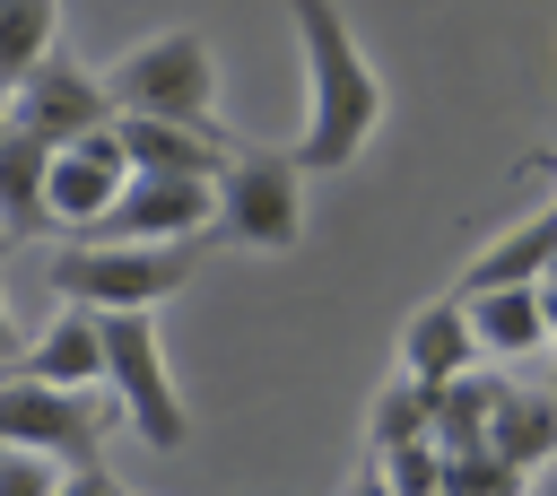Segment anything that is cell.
<instances>
[{
    "mask_svg": "<svg viewBox=\"0 0 557 496\" xmlns=\"http://www.w3.org/2000/svg\"><path fill=\"white\" fill-rule=\"evenodd\" d=\"M287 17H296V44H305V131H296L287 157L305 174H339L383 131V78H374V61L357 52V35L331 0H287Z\"/></svg>",
    "mask_w": 557,
    "mask_h": 496,
    "instance_id": "cell-1",
    "label": "cell"
},
{
    "mask_svg": "<svg viewBox=\"0 0 557 496\" xmlns=\"http://www.w3.org/2000/svg\"><path fill=\"white\" fill-rule=\"evenodd\" d=\"M104 96H113V113H139V122L218 131V52H209V35L165 26V35L131 44V52L104 70Z\"/></svg>",
    "mask_w": 557,
    "mask_h": 496,
    "instance_id": "cell-2",
    "label": "cell"
},
{
    "mask_svg": "<svg viewBox=\"0 0 557 496\" xmlns=\"http://www.w3.org/2000/svg\"><path fill=\"white\" fill-rule=\"evenodd\" d=\"M209 235L244 252H296L305 244V165L287 148H226L209 183Z\"/></svg>",
    "mask_w": 557,
    "mask_h": 496,
    "instance_id": "cell-3",
    "label": "cell"
},
{
    "mask_svg": "<svg viewBox=\"0 0 557 496\" xmlns=\"http://www.w3.org/2000/svg\"><path fill=\"white\" fill-rule=\"evenodd\" d=\"M96 331H104V400H113V418H122L139 444H157V452L191 444V409H183V392H174L157 313H96Z\"/></svg>",
    "mask_w": 557,
    "mask_h": 496,
    "instance_id": "cell-4",
    "label": "cell"
},
{
    "mask_svg": "<svg viewBox=\"0 0 557 496\" xmlns=\"http://www.w3.org/2000/svg\"><path fill=\"white\" fill-rule=\"evenodd\" d=\"M200 244H70L52 252V296L87 313H157L191 278Z\"/></svg>",
    "mask_w": 557,
    "mask_h": 496,
    "instance_id": "cell-5",
    "label": "cell"
},
{
    "mask_svg": "<svg viewBox=\"0 0 557 496\" xmlns=\"http://www.w3.org/2000/svg\"><path fill=\"white\" fill-rule=\"evenodd\" d=\"M104 426H113L104 392H52L26 374H0V444L44 452L61 470H104Z\"/></svg>",
    "mask_w": 557,
    "mask_h": 496,
    "instance_id": "cell-6",
    "label": "cell"
},
{
    "mask_svg": "<svg viewBox=\"0 0 557 496\" xmlns=\"http://www.w3.org/2000/svg\"><path fill=\"white\" fill-rule=\"evenodd\" d=\"M9 131L35 139V148H78V139L113 131V96H104L96 70H78V61L52 52L44 70H26V78L9 87Z\"/></svg>",
    "mask_w": 557,
    "mask_h": 496,
    "instance_id": "cell-7",
    "label": "cell"
},
{
    "mask_svg": "<svg viewBox=\"0 0 557 496\" xmlns=\"http://www.w3.org/2000/svg\"><path fill=\"white\" fill-rule=\"evenodd\" d=\"M122 183H131V157H122L113 131H96V139H78V148H52V165H44V226L96 244V226H104L113 200H122Z\"/></svg>",
    "mask_w": 557,
    "mask_h": 496,
    "instance_id": "cell-8",
    "label": "cell"
},
{
    "mask_svg": "<svg viewBox=\"0 0 557 496\" xmlns=\"http://www.w3.org/2000/svg\"><path fill=\"white\" fill-rule=\"evenodd\" d=\"M96 244H209V183L183 174H131Z\"/></svg>",
    "mask_w": 557,
    "mask_h": 496,
    "instance_id": "cell-9",
    "label": "cell"
},
{
    "mask_svg": "<svg viewBox=\"0 0 557 496\" xmlns=\"http://www.w3.org/2000/svg\"><path fill=\"white\" fill-rule=\"evenodd\" d=\"M17 374H26V383H52V392H104V331H96V313H87V305H61V313L26 339Z\"/></svg>",
    "mask_w": 557,
    "mask_h": 496,
    "instance_id": "cell-10",
    "label": "cell"
},
{
    "mask_svg": "<svg viewBox=\"0 0 557 496\" xmlns=\"http://www.w3.org/2000/svg\"><path fill=\"white\" fill-rule=\"evenodd\" d=\"M470 365H479V339H470L461 296H435V305H418V313L400 322V374H409L418 392H444V383L470 374Z\"/></svg>",
    "mask_w": 557,
    "mask_h": 496,
    "instance_id": "cell-11",
    "label": "cell"
},
{
    "mask_svg": "<svg viewBox=\"0 0 557 496\" xmlns=\"http://www.w3.org/2000/svg\"><path fill=\"white\" fill-rule=\"evenodd\" d=\"M113 139H122L131 174H183V183H218V165H226V139H218V131H174V122L113 113Z\"/></svg>",
    "mask_w": 557,
    "mask_h": 496,
    "instance_id": "cell-12",
    "label": "cell"
},
{
    "mask_svg": "<svg viewBox=\"0 0 557 496\" xmlns=\"http://www.w3.org/2000/svg\"><path fill=\"white\" fill-rule=\"evenodd\" d=\"M540 278H557V209L505 226V235L453 278V296H496V287H540Z\"/></svg>",
    "mask_w": 557,
    "mask_h": 496,
    "instance_id": "cell-13",
    "label": "cell"
},
{
    "mask_svg": "<svg viewBox=\"0 0 557 496\" xmlns=\"http://www.w3.org/2000/svg\"><path fill=\"white\" fill-rule=\"evenodd\" d=\"M470 313V339H479V365H522V357H548V322H540V287H496V296H461Z\"/></svg>",
    "mask_w": 557,
    "mask_h": 496,
    "instance_id": "cell-14",
    "label": "cell"
},
{
    "mask_svg": "<svg viewBox=\"0 0 557 496\" xmlns=\"http://www.w3.org/2000/svg\"><path fill=\"white\" fill-rule=\"evenodd\" d=\"M505 470H540L548 452H557V392H522V383H505V400H496V418H487V435H479Z\"/></svg>",
    "mask_w": 557,
    "mask_h": 496,
    "instance_id": "cell-15",
    "label": "cell"
},
{
    "mask_svg": "<svg viewBox=\"0 0 557 496\" xmlns=\"http://www.w3.org/2000/svg\"><path fill=\"white\" fill-rule=\"evenodd\" d=\"M44 165H52V148L0 131V226H9V244L44 235Z\"/></svg>",
    "mask_w": 557,
    "mask_h": 496,
    "instance_id": "cell-16",
    "label": "cell"
},
{
    "mask_svg": "<svg viewBox=\"0 0 557 496\" xmlns=\"http://www.w3.org/2000/svg\"><path fill=\"white\" fill-rule=\"evenodd\" d=\"M61 52V0H0V96Z\"/></svg>",
    "mask_w": 557,
    "mask_h": 496,
    "instance_id": "cell-17",
    "label": "cell"
},
{
    "mask_svg": "<svg viewBox=\"0 0 557 496\" xmlns=\"http://www.w3.org/2000/svg\"><path fill=\"white\" fill-rule=\"evenodd\" d=\"M496 400H505V374H487V365H470V374H453V383L435 392V452H470V444L487 435V418H496Z\"/></svg>",
    "mask_w": 557,
    "mask_h": 496,
    "instance_id": "cell-18",
    "label": "cell"
},
{
    "mask_svg": "<svg viewBox=\"0 0 557 496\" xmlns=\"http://www.w3.org/2000/svg\"><path fill=\"white\" fill-rule=\"evenodd\" d=\"M374 452H400V444H435V392H418L409 374L374 392Z\"/></svg>",
    "mask_w": 557,
    "mask_h": 496,
    "instance_id": "cell-19",
    "label": "cell"
},
{
    "mask_svg": "<svg viewBox=\"0 0 557 496\" xmlns=\"http://www.w3.org/2000/svg\"><path fill=\"white\" fill-rule=\"evenodd\" d=\"M435 496H522V470H505L487 444H470V452H444Z\"/></svg>",
    "mask_w": 557,
    "mask_h": 496,
    "instance_id": "cell-20",
    "label": "cell"
},
{
    "mask_svg": "<svg viewBox=\"0 0 557 496\" xmlns=\"http://www.w3.org/2000/svg\"><path fill=\"white\" fill-rule=\"evenodd\" d=\"M374 479H383V496H435V479H444V452H435V444L374 452Z\"/></svg>",
    "mask_w": 557,
    "mask_h": 496,
    "instance_id": "cell-21",
    "label": "cell"
},
{
    "mask_svg": "<svg viewBox=\"0 0 557 496\" xmlns=\"http://www.w3.org/2000/svg\"><path fill=\"white\" fill-rule=\"evenodd\" d=\"M61 461H44V452H17V444H0V496H61Z\"/></svg>",
    "mask_w": 557,
    "mask_h": 496,
    "instance_id": "cell-22",
    "label": "cell"
},
{
    "mask_svg": "<svg viewBox=\"0 0 557 496\" xmlns=\"http://www.w3.org/2000/svg\"><path fill=\"white\" fill-rule=\"evenodd\" d=\"M17 357H26V339H17V313H9V287H0V374H17Z\"/></svg>",
    "mask_w": 557,
    "mask_h": 496,
    "instance_id": "cell-23",
    "label": "cell"
},
{
    "mask_svg": "<svg viewBox=\"0 0 557 496\" xmlns=\"http://www.w3.org/2000/svg\"><path fill=\"white\" fill-rule=\"evenodd\" d=\"M113 487H122L113 470H70V479H61V496H113Z\"/></svg>",
    "mask_w": 557,
    "mask_h": 496,
    "instance_id": "cell-24",
    "label": "cell"
},
{
    "mask_svg": "<svg viewBox=\"0 0 557 496\" xmlns=\"http://www.w3.org/2000/svg\"><path fill=\"white\" fill-rule=\"evenodd\" d=\"M540 322H548V357H557V278H540Z\"/></svg>",
    "mask_w": 557,
    "mask_h": 496,
    "instance_id": "cell-25",
    "label": "cell"
},
{
    "mask_svg": "<svg viewBox=\"0 0 557 496\" xmlns=\"http://www.w3.org/2000/svg\"><path fill=\"white\" fill-rule=\"evenodd\" d=\"M522 496H557V452H548V461L531 470V487H522Z\"/></svg>",
    "mask_w": 557,
    "mask_h": 496,
    "instance_id": "cell-26",
    "label": "cell"
},
{
    "mask_svg": "<svg viewBox=\"0 0 557 496\" xmlns=\"http://www.w3.org/2000/svg\"><path fill=\"white\" fill-rule=\"evenodd\" d=\"M0 131H9V96H0Z\"/></svg>",
    "mask_w": 557,
    "mask_h": 496,
    "instance_id": "cell-27",
    "label": "cell"
},
{
    "mask_svg": "<svg viewBox=\"0 0 557 496\" xmlns=\"http://www.w3.org/2000/svg\"><path fill=\"white\" fill-rule=\"evenodd\" d=\"M0 252H9V226H0Z\"/></svg>",
    "mask_w": 557,
    "mask_h": 496,
    "instance_id": "cell-28",
    "label": "cell"
},
{
    "mask_svg": "<svg viewBox=\"0 0 557 496\" xmlns=\"http://www.w3.org/2000/svg\"><path fill=\"white\" fill-rule=\"evenodd\" d=\"M113 496H131V487H113Z\"/></svg>",
    "mask_w": 557,
    "mask_h": 496,
    "instance_id": "cell-29",
    "label": "cell"
}]
</instances>
